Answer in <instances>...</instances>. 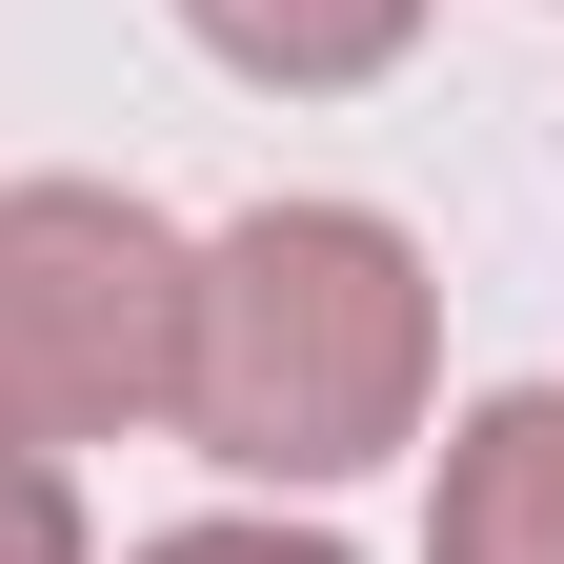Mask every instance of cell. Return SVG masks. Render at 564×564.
Returning a JSON list of instances; mask_svg holds the SVG:
<instances>
[{
	"instance_id": "1",
	"label": "cell",
	"mask_w": 564,
	"mask_h": 564,
	"mask_svg": "<svg viewBox=\"0 0 564 564\" xmlns=\"http://www.w3.org/2000/svg\"><path fill=\"white\" fill-rule=\"evenodd\" d=\"M444 403V262H423L383 202L343 182H282L242 223H202V282H182V423L223 484L262 505H343L383 484Z\"/></svg>"
},
{
	"instance_id": "2",
	"label": "cell",
	"mask_w": 564,
	"mask_h": 564,
	"mask_svg": "<svg viewBox=\"0 0 564 564\" xmlns=\"http://www.w3.org/2000/svg\"><path fill=\"white\" fill-rule=\"evenodd\" d=\"M182 282L202 223H162L141 182H0V444L82 464L182 423Z\"/></svg>"
},
{
	"instance_id": "3",
	"label": "cell",
	"mask_w": 564,
	"mask_h": 564,
	"mask_svg": "<svg viewBox=\"0 0 564 564\" xmlns=\"http://www.w3.org/2000/svg\"><path fill=\"white\" fill-rule=\"evenodd\" d=\"M423 564H564V383H484L423 464Z\"/></svg>"
},
{
	"instance_id": "4",
	"label": "cell",
	"mask_w": 564,
	"mask_h": 564,
	"mask_svg": "<svg viewBox=\"0 0 564 564\" xmlns=\"http://www.w3.org/2000/svg\"><path fill=\"white\" fill-rule=\"evenodd\" d=\"M423 21L444 0H182V41L223 82H262V101H364V82L423 61Z\"/></svg>"
},
{
	"instance_id": "5",
	"label": "cell",
	"mask_w": 564,
	"mask_h": 564,
	"mask_svg": "<svg viewBox=\"0 0 564 564\" xmlns=\"http://www.w3.org/2000/svg\"><path fill=\"white\" fill-rule=\"evenodd\" d=\"M121 564H364V544H323V524H282V505H223V524H162V544H121Z\"/></svg>"
},
{
	"instance_id": "6",
	"label": "cell",
	"mask_w": 564,
	"mask_h": 564,
	"mask_svg": "<svg viewBox=\"0 0 564 564\" xmlns=\"http://www.w3.org/2000/svg\"><path fill=\"white\" fill-rule=\"evenodd\" d=\"M0 564H82V464L0 444Z\"/></svg>"
}]
</instances>
